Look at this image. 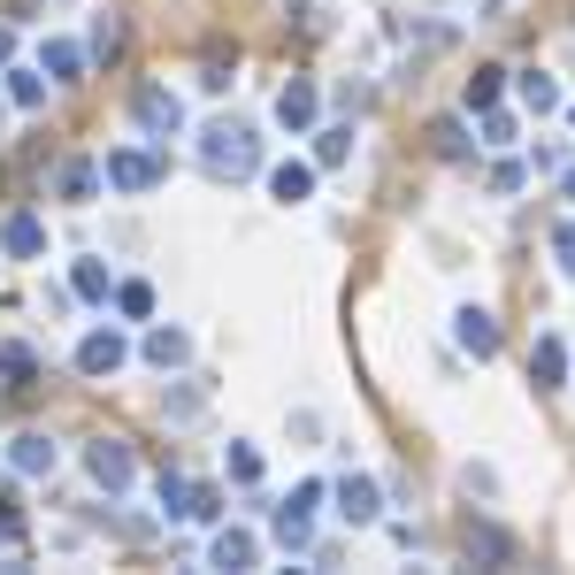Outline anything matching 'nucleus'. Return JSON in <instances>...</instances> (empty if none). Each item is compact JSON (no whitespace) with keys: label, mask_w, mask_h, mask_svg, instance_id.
<instances>
[{"label":"nucleus","mask_w":575,"mask_h":575,"mask_svg":"<svg viewBox=\"0 0 575 575\" xmlns=\"http://www.w3.org/2000/svg\"><path fill=\"white\" fill-rule=\"evenodd\" d=\"M200 169L207 177H254L262 169V139H254V124H207L200 131Z\"/></svg>","instance_id":"obj_1"},{"label":"nucleus","mask_w":575,"mask_h":575,"mask_svg":"<svg viewBox=\"0 0 575 575\" xmlns=\"http://www.w3.org/2000/svg\"><path fill=\"white\" fill-rule=\"evenodd\" d=\"M85 476H93L108 499H124V491L139 483V460H131V445H124V437H93V445H85Z\"/></svg>","instance_id":"obj_2"},{"label":"nucleus","mask_w":575,"mask_h":575,"mask_svg":"<svg viewBox=\"0 0 575 575\" xmlns=\"http://www.w3.org/2000/svg\"><path fill=\"white\" fill-rule=\"evenodd\" d=\"M161 177H169V161L146 153V146H116V153H108V184H116V192H153Z\"/></svg>","instance_id":"obj_3"},{"label":"nucleus","mask_w":575,"mask_h":575,"mask_svg":"<svg viewBox=\"0 0 575 575\" xmlns=\"http://www.w3.org/2000/svg\"><path fill=\"white\" fill-rule=\"evenodd\" d=\"M124 361H131V338H124L116 322H100V330L77 338V369H85V376H116Z\"/></svg>","instance_id":"obj_4"},{"label":"nucleus","mask_w":575,"mask_h":575,"mask_svg":"<svg viewBox=\"0 0 575 575\" xmlns=\"http://www.w3.org/2000/svg\"><path fill=\"white\" fill-rule=\"evenodd\" d=\"M131 116H139V131H153V139L184 131V100H177L169 85H139V93H131Z\"/></svg>","instance_id":"obj_5"},{"label":"nucleus","mask_w":575,"mask_h":575,"mask_svg":"<svg viewBox=\"0 0 575 575\" xmlns=\"http://www.w3.org/2000/svg\"><path fill=\"white\" fill-rule=\"evenodd\" d=\"M100 184H108V161H93V153H70V161H62V177H54V192H62L70 207H85Z\"/></svg>","instance_id":"obj_6"},{"label":"nucleus","mask_w":575,"mask_h":575,"mask_svg":"<svg viewBox=\"0 0 575 575\" xmlns=\"http://www.w3.org/2000/svg\"><path fill=\"white\" fill-rule=\"evenodd\" d=\"M315 108H322V93H315V77H291L285 93H277V124H285L291 139H299V131H315Z\"/></svg>","instance_id":"obj_7"},{"label":"nucleus","mask_w":575,"mask_h":575,"mask_svg":"<svg viewBox=\"0 0 575 575\" xmlns=\"http://www.w3.org/2000/svg\"><path fill=\"white\" fill-rule=\"evenodd\" d=\"M330 499H338V514H345L353 530H369V522H376V507H384L369 476H338V483H330Z\"/></svg>","instance_id":"obj_8"},{"label":"nucleus","mask_w":575,"mask_h":575,"mask_svg":"<svg viewBox=\"0 0 575 575\" xmlns=\"http://www.w3.org/2000/svg\"><path fill=\"white\" fill-rule=\"evenodd\" d=\"M0 246H8L15 262H39V254H46V223H39L31 207H15V215L0 223Z\"/></svg>","instance_id":"obj_9"},{"label":"nucleus","mask_w":575,"mask_h":575,"mask_svg":"<svg viewBox=\"0 0 575 575\" xmlns=\"http://www.w3.org/2000/svg\"><path fill=\"white\" fill-rule=\"evenodd\" d=\"M452 338H460L476 361H491V353H499V322H491L483 307H460V315H452Z\"/></svg>","instance_id":"obj_10"},{"label":"nucleus","mask_w":575,"mask_h":575,"mask_svg":"<svg viewBox=\"0 0 575 575\" xmlns=\"http://www.w3.org/2000/svg\"><path fill=\"white\" fill-rule=\"evenodd\" d=\"M8 468H15V476H54V437L23 430L15 445H8Z\"/></svg>","instance_id":"obj_11"},{"label":"nucleus","mask_w":575,"mask_h":575,"mask_svg":"<svg viewBox=\"0 0 575 575\" xmlns=\"http://www.w3.org/2000/svg\"><path fill=\"white\" fill-rule=\"evenodd\" d=\"M561 376H568V345L561 338H537L530 345V384L537 392H561Z\"/></svg>","instance_id":"obj_12"},{"label":"nucleus","mask_w":575,"mask_h":575,"mask_svg":"<svg viewBox=\"0 0 575 575\" xmlns=\"http://www.w3.org/2000/svg\"><path fill=\"white\" fill-rule=\"evenodd\" d=\"M254 561H262L254 530H215V545H207V568H254Z\"/></svg>","instance_id":"obj_13"},{"label":"nucleus","mask_w":575,"mask_h":575,"mask_svg":"<svg viewBox=\"0 0 575 575\" xmlns=\"http://www.w3.org/2000/svg\"><path fill=\"white\" fill-rule=\"evenodd\" d=\"M139 353L153 361V369H161V376H169V369H184V361H192V338L161 322V330H146V345H139Z\"/></svg>","instance_id":"obj_14"},{"label":"nucleus","mask_w":575,"mask_h":575,"mask_svg":"<svg viewBox=\"0 0 575 575\" xmlns=\"http://www.w3.org/2000/svg\"><path fill=\"white\" fill-rule=\"evenodd\" d=\"M460 545H468V561H491V568H507V561H514V537H507V530H491V522H468V537H460Z\"/></svg>","instance_id":"obj_15"},{"label":"nucleus","mask_w":575,"mask_h":575,"mask_svg":"<svg viewBox=\"0 0 575 575\" xmlns=\"http://www.w3.org/2000/svg\"><path fill=\"white\" fill-rule=\"evenodd\" d=\"M269 192H277V207H299V200L315 192V169H307V161H277V169H269Z\"/></svg>","instance_id":"obj_16"},{"label":"nucleus","mask_w":575,"mask_h":575,"mask_svg":"<svg viewBox=\"0 0 575 575\" xmlns=\"http://www.w3.org/2000/svg\"><path fill=\"white\" fill-rule=\"evenodd\" d=\"M39 70H46L54 85H70V77L85 70V46H77V39H46V46H39Z\"/></svg>","instance_id":"obj_17"},{"label":"nucleus","mask_w":575,"mask_h":575,"mask_svg":"<svg viewBox=\"0 0 575 575\" xmlns=\"http://www.w3.org/2000/svg\"><path fill=\"white\" fill-rule=\"evenodd\" d=\"M70 291H77V299H93V307H100V299H108V291H116V277H108V262H77V269H70Z\"/></svg>","instance_id":"obj_18"},{"label":"nucleus","mask_w":575,"mask_h":575,"mask_svg":"<svg viewBox=\"0 0 575 575\" xmlns=\"http://www.w3.org/2000/svg\"><path fill=\"white\" fill-rule=\"evenodd\" d=\"M46 85H54L46 70H8V100H15V108H39V100H46Z\"/></svg>","instance_id":"obj_19"},{"label":"nucleus","mask_w":575,"mask_h":575,"mask_svg":"<svg viewBox=\"0 0 575 575\" xmlns=\"http://www.w3.org/2000/svg\"><path fill=\"white\" fill-rule=\"evenodd\" d=\"M345 153H353V131H345V124H330V131H315V169H338Z\"/></svg>","instance_id":"obj_20"},{"label":"nucleus","mask_w":575,"mask_h":575,"mask_svg":"<svg viewBox=\"0 0 575 575\" xmlns=\"http://www.w3.org/2000/svg\"><path fill=\"white\" fill-rule=\"evenodd\" d=\"M499 85H507V70H491V62H483V70L468 77V108H476V116H483V108H499Z\"/></svg>","instance_id":"obj_21"},{"label":"nucleus","mask_w":575,"mask_h":575,"mask_svg":"<svg viewBox=\"0 0 575 575\" xmlns=\"http://www.w3.org/2000/svg\"><path fill=\"white\" fill-rule=\"evenodd\" d=\"M522 108H537V116H553V108H561V85H553L545 70H530V77H522Z\"/></svg>","instance_id":"obj_22"},{"label":"nucleus","mask_w":575,"mask_h":575,"mask_svg":"<svg viewBox=\"0 0 575 575\" xmlns=\"http://www.w3.org/2000/svg\"><path fill=\"white\" fill-rule=\"evenodd\" d=\"M0 376H8V384L23 392V384L39 376V353H31V345H0Z\"/></svg>","instance_id":"obj_23"},{"label":"nucleus","mask_w":575,"mask_h":575,"mask_svg":"<svg viewBox=\"0 0 575 575\" xmlns=\"http://www.w3.org/2000/svg\"><path fill=\"white\" fill-rule=\"evenodd\" d=\"M161 514L169 522H192V483L184 476H161Z\"/></svg>","instance_id":"obj_24"},{"label":"nucleus","mask_w":575,"mask_h":575,"mask_svg":"<svg viewBox=\"0 0 575 575\" xmlns=\"http://www.w3.org/2000/svg\"><path fill=\"white\" fill-rule=\"evenodd\" d=\"M93 54H108V62L124 54V23H116V15H100V23H93Z\"/></svg>","instance_id":"obj_25"},{"label":"nucleus","mask_w":575,"mask_h":575,"mask_svg":"<svg viewBox=\"0 0 575 575\" xmlns=\"http://www.w3.org/2000/svg\"><path fill=\"white\" fill-rule=\"evenodd\" d=\"M200 407H207V400H200V392H192V384H184V392H161V415H177V423H192V415H200Z\"/></svg>","instance_id":"obj_26"},{"label":"nucleus","mask_w":575,"mask_h":575,"mask_svg":"<svg viewBox=\"0 0 575 575\" xmlns=\"http://www.w3.org/2000/svg\"><path fill=\"white\" fill-rule=\"evenodd\" d=\"M231 483H262V452L254 445H231Z\"/></svg>","instance_id":"obj_27"},{"label":"nucleus","mask_w":575,"mask_h":575,"mask_svg":"<svg viewBox=\"0 0 575 575\" xmlns=\"http://www.w3.org/2000/svg\"><path fill=\"white\" fill-rule=\"evenodd\" d=\"M192 522H223V491L215 483H192Z\"/></svg>","instance_id":"obj_28"},{"label":"nucleus","mask_w":575,"mask_h":575,"mask_svg":"<svg viewBox=\"0 0 575 575\" xmlns=\"http://www.w3.org/2000/svg\"><path fill=\"white\" fill-rule=\"evenodd\" d=\"M116 307H124L131 322H146V315H153V291L146 285H116Z\"/></svg>","instance_id":"obj_29"},{"label":"nucleus","mask_w":575,"mask_h":575,"mask_svg":"<svg viewBox=\"0 0 575 575\" xmlns=\"http://www.w3.org/2000/svg\"><path fill=\"white\" fill-rule=\"evenodd\" d=\"M553 262H561V277H575V215L553 231Z\"/></svg>","instance_id":"obj_30"},{"label":"nucleus","mask_w":575,"mask_h":575,"mask_svg":"<svg viewBox=\"0 0 575 575\" xmlns=\"http://www.w3.org/2000/svg\"><path fill=\"white\" fill-rule=\"evenodd\" d=\"M483 146H514V116H499V108H483Z\"/></svg>","instance_id":"obj_31"},{"label":"nucleus","mask_w":575,"mask_h":575,"mask_svg":"<svg viewBox=\"0 0 575 575\" xmlns=\"http://www.w3.org/2000/svg\"><path fill=\"white\" fill-rule=\"evenodd\" d=\"M522 177H530L522 161H491V192H522Z\"/></svg>","instance_id":"obj_32"},{"label":"nucleus","mask_w":575,"mask_h":575,"mask_svg":"<svg viewBox=\"0 0 575 575\" xmlns=\"http://www.w3.org/2000/svg\"><path fill=\"white\" fill-rule=\"evenodd\" d=\"M561 200H575V161H568V169H561Z\"/></svg>","instance_id":"obj_33"},{"label":"nucleus","mask_w":575,"mask_h":575,"mask_svg":"<svg viewBox=\"0 0 575 575\" xmlns=\"http://www.w3.org/2000/svg\"><path fill=\"white\" fill-rule=\"evenodd\" d=\"M8 54H15V31H0V70H8Z\"/></svg>","instance_id":"obj_34"},{"label":"nucleus","mask_w":575,"mask_h":575,"mask_svg":"<svg viewBox=\"0 0 575 575\" xmlns=\"http://www.w3.org/2000/svg\"><path fill=\"white\" fill-rule=\"evenodd\" d=\"M568 124H575V100H568Z\"/></svg>","instance_id":"obj_35"}]
</instances>
